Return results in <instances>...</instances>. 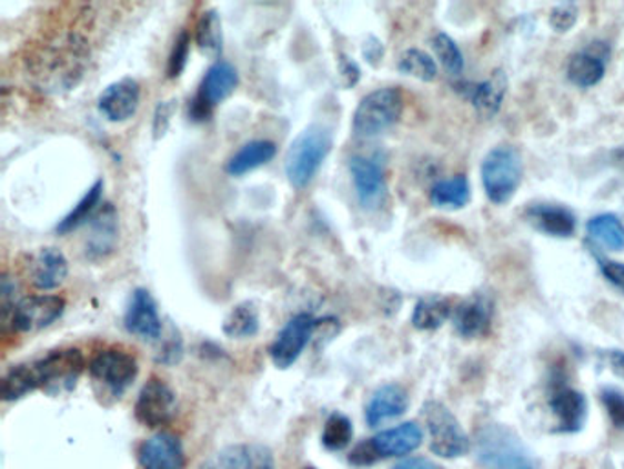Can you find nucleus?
<instances>
[{
	"instance_id": "nucleus-37",
	"label": "nucleus",
	"mask_w": 624,
	"mask_h": 469,
	"mask_svg": "<svg viewBox=\"0 0 624 469\" xmlns=\"http://www.w3.org/2000/svg\"><path fill=\"white\" fill-rule=\"evenodd\" d=\"M19 282L13 277L4 273L0 279V321H2V330H8L10 327L11 316L16 312L17 305L21 302L19 298Z\"/></svg>"
},
{
	"instance_id": "nucleus-24",
	"label": "nucleus",
	"mask_w": 624,
	"mask_h": 469,
	"mask_svg": "<svg viewBox=\"0 0 624 469\" xmlns=\"http://www.w3.org/2000/svg\"><path fill=\"white\" fill-rule=\"evenodd\" d=\"M526 217L536 230L544 231L552 237H558V239L572 237L575 233V228H577L575 214L570 209L561 208V206L536 203V206H531L527 209Z\"/></svg>"
},
{
	"instance_id": "nucleus-28",
	"label": "nucleus",
	"mask_w": 624,
	"mask_h": 469,
	"mask_svg": "<svg viewBox=\"0 0 624 469\" xmlns=\"http://www.w3.org/2000/svg\"><path fill=\"white\" fill-rule=\"evenodd\" d=\"M471 200V186L467 177L456 174V177L440 180L431 189L432 206L440 209H462Z\"/></svg>"
},
{
	"instance_id": "nucleus-30",
	"label": "nucleus",
	"mask_w": 624,
	"mask_h": 469,
	"mask_svg": "<svg viewBox=\"0 0 624 469\" xmlns=\"http://www.w3.org/2000/svg\"><path fill=\"white\" fill-rule=\"evenodd\" d=\"M104 183L103 180H98V182L92 186V188L83 194V199L76 203V208L70 211V213L64 217L58 224L59 234L72 233V231L78 230L81 226L87 224L89 220H92L95 211H98L99 202H101V194H103Z\"/></svg>"
},
{
	"instance_id": "nucleus-14",
	"label": "nucleus",
	"mask_w": 624,
	"mask_h": 469,
	"mask_svg": "<svg viewBox=\"0 0 624 469\" xmlns=\"http://www.w3.org/2000/svg\"><path fill=\"white\" fill-rule=\"evenodd\" d=\"M127 332L143 339V341H157L163 336V323L158 312V305L152 293L145 288H135L132 292L131 302L127 307L123 318Z\"/></svg>"
},
{
	"instance_id": "nucleus-43",
	"label": "nucleus",
	"mask_w": 624,
	"mask_h": 469,
	"mask_svg": "<svg viewBox=\"0 0 624 469\" xmlns=\"http://www.w3.org/2000/svg\"><path fill=\"white\" fill-rule=\"evenodd\" d=\"M339 73H341L346 89L355 87L361 78V70L358 63H355L354 59H350L349 56H344V53L339 56Z\"/></svg>"
},
{
	"instance_id": "nucleus-21",
	"label": "nucleus",
	"mask_w": 624,
	"mask_h": 469,
	"mask_svg": "<svg viewBox=\"0 0 624 469\" xmlns=\"http://www.w3.org/2000/svg\"><path fill=\"white\" fill-rule=\"evenodd\" d=\"M505 90H507V78L502 70H496L485 81L463 83L462 92L467 96L482 118H493V116L499 114L502 101H504Z\"/></svg>"
},
{
	"instance_id": "nucleus-36",
	"label": "nucleus",
	"mask_w": 624,
	"mask_h": 469,
	"mask_svg": "<svg viewBox=\"0 0 624 469\" xmlns=\"http://www.w3.org/2000/svg\"><path fill=\"white\" fill-rule=\"evenodd\" d=\"M432 48H434V53H436V58L440 59V63L443 64V68H445L449 73H453V76L462 73L463 53L453 37L447 36V33H437V36L432 39Z\"/></svg>"
},
{
	"instance_id": "nucleus-49",
	"label": "nucleus",
	"mask_w": 624,
	"mask_h": 469,
	"mask_svg": "<svg viewBox=\"0 0 624 469\" xmlns=\"http://www.w3.org/2000/svg\"><path fill=\"white\" fill-rule=\"evenodd\" d=\"M302 469H315V468H302Z\"/></svg>"
},
{
	"instance_id": "nucleus-20",
	"label": "nucleus",
	"mask_w": 624,
	"mask_h": 469,
	"mask_svg": "<svg viewBox=\"0 0 624 469\" xmlns=\"http://www.w3.org/2000/svg\"><path fill=\"white\" fill-rule=\"evenodd\" d=\"M140 465L143 469H183L182 442L171 433H158L141 443Z\"/></svg>"
},
{
	"instance_id": "nucleus-19",
	"label": "nucleus",
	"mask_w": 624,
	"mask_h": 469,
	"mask_svg": "<svg viewBox=\"0 0 624 469\" xmlns=\"http://www.w3.org/2000/svg\"><path fill=\"white\" fill-rule=\"evenodd\" d=\"M550 407L557 418L558 431L575 433L583 429L588 417V402L583 392L575 391L572 387L557 386L550 397Z\"/></svg>"
},
{
	"instance_id": "nucleus-6",
	"label": "nucleus",
	"mask_w": 624,
	"mask_h": 469,
	"mask_svg": "<svg viewBox=\"0 0 624 469\" xmlns=\"http://www.w3.org/2000/svg\"><path fill=\"white\" fill-rule=\"evenodd\" d=\"M522 182L521 152L513 146L494 147L482 163V183L493 203H507Z\"/></svg>"
},
{
	"instance_id": "nucleus-25",
	"label": "nucleus",
	"mask_w": 624,
	"mask_h": 469,
	"mask_svg": "<svg viewBox=\"0 0 624 469\" xmlns=\"http://www.w3.org/2000/svg\"><path fill=\"white\" fill-rule=\"evenodd\" d=\"M276 154V146L270 140H251L240 147L225 163V172L231 177H244L248 172L270 163Z\"/></svg>"
},
{
	"instance_id": "nucleus-16",
	"label": "nucleus",
	"mask_w": 624,
	"mask_h": 469,
	"mask_svg": "<svg viewBox=\"0 0 624 469\" xmlns=\"http://www.w3.org/2000/svg\"><path fill=\"white\" fill-rule=\"evenodd\" d=\"M140 83L132 78H123L110 83L99 94L98 107L101 114L112 123H123L131 120L140 107Z\"/></svg>"
},
{
	"instance_id": "nucleus-42",
	"label": "nucleus",
	"mask_w": 624,
	"mask_h": 469,
	"mask_svg": "<svg viewBox=\"0 0 624 469\" xmlns=\"http://www.w3.org/2000/svg\"><path fill=\"white\" fill-rule=\"evenodd\" d=\"M182 339L174 335V329H171V336L162 345L158 360L163 361V363H177L182 358Z\"/></svg>"
},
{
	"instance_id": "nucleus-1",
	"label": "nucleus",
	"mask_w": 624,
	"mask_h": 469,
	"mask_svg": "<svg viewBox=\"0 0 624 469\" xmlns=\"http://www.w3.org/2000/svg\"><path fill=\"white\" fill-rule=\"evenodd\" d=\"M84 356L79 349H59L39 360L11 367L2 378V400L17 402L37 389L47 392L72 391L83 375Z\"/></svg>"
},
{
	"instance_id": "nucleus-3",
	"label": "nucleus",
	"mask_w": 624,
	"mask_h": 469,
	"mask_svg": "<svg viewBox=\"0 0 624 469\" xmlns=\"http://www.w3.org/2000/svg\"><path fill=\"white\" fill-rule=\"evenodd\" d=\"M332 147L333 134L329 127L310 126L299 132L284 158L288 182L295 189L308 188L332 152Z\"/></svg>"
},
{
	"instance_id": "nucleus-8",
	"label": "nucleus",
	"mask_w": 624,
	"mask_h": 469,
	"mask_svg": "<svg viewBox=\"0 0 624 469\" xmlns=\"http://www.w3.org/2000/svg\"><path fill=\"white\" fill-rule=\"evenodd\" d=\"M239 87V72L228 61H217L203 76L193 101H189V116L193 121H205L213 114L214 107L224 103Z\"/></svg>"
},
{
	"instance_id": "nucleus-32",
	"label": "nucleus",
	"mask_w": 624,
	"mask_h": 469,
	"mask_svg": "<svg viewBox=\"0 0 624 469\" xmlns=\"http://www.w3.org/2000/svg\"><path fill=\"white\" fill-rule=\"evenodd\" d=\"M590 237L606 246L608 250H624V226L615 214L603 213L593 217L586 224Z\"/></svg>"
},
{
	"instance_id": "nucleus-44",
	"label": "nucleus",
	"mask_w": 624,
	"mask_h": 469,
	"mask_svg": "<svg viewBox=\"0 0 624 469\" xmlns=\"http://www.w3.org/2000/svg\"><path fill=\"white\" fill-rule=\"evenodd\" d=\"M601 271L614 287L624 292V265L617 261H601Z\"/></svg>"
},
{
	"instance_id": "nucleus-13",
	"label": "nucleus",
	"mask_w": 624,
	"mask_h": 469,
	"mask_svg": "<svg viewBox=\"0 0 624 469\" xmlns=\"http://www.w3.org/2000/svg\"><path fill=\"white\" fill-rule=\"evenodd\" d=\"M349 169L361 208L369 209V211L380 209L385 203L386 193H389L383 163L375 158L355 154L350 158Z\"/></svg>"
},
{
	"instance_id": "nucleus-9",
	"label": "nucleus",
	"mask_w": 624,
	"mask_h": 469,
	"mask_svg": "<svg viewBox=\"0 0 624 469\" xmlns=\"http://www.w3.org/2000/svg\"><path fill=\"white\" fill-rule=\"evenodd\" d=\"M89 372L98 386L120 398L134 383L140 372L138 360L123 349L99 350L90 360Z\"/></svg>"
},
{
	"instance_id": "nucleus-34",
	"label": "nucleus",
	"mask_w": 624,
	"mask_h": 469,
	"mask_svg": "<svg viewBox=\"0 0 624 469\" xmlns=\"http://www.w3.org/2000/svg\"><path fill=\"white\" fill-rule=\"evenodd\" d=\"M198 469H253V446H230Z\"/></svg>"
},
{
	"instance_id": "nucleus-15",
	"label": "nucleus",
	"mask_w": 624,
	"mask_h": 469,
	"mask_svg": "<svg viewBox=\"0 0 624 469\" xmlns=\"http://www.w3.org/2000/svg\"><path fill=\"white\" fill-rule=\"evenodd\" d=\"M120 239V219L114 203H103L90 220V233L84 253L90 261H101L112 256Z\"/></svg>"
},
{
	"instance_id": "nucleus-18",
	"label": "nucleus",
	"mask_w": 624,
	"mask_h": 469,
	"mask_svg": "<svg viewBox=\"0 0 624 469\" xmlns=\"http://www.w3.org/2000/svg\"><path fill=\"white\" fill-rule=\"evenodd\" d=\"M423 431L416 422H405L397 428L386 429L383 433L375 435L369 442L375 460L389 457H403L422 446Z\"/></svg>"
},
{
	"instance_id": "nucleus-35",
	"label": "nucleus",
	"mask_w": 624,
	"mask_h": 469,
	"mask_svg": "<svg viewBox=\"0 0 624 469\" xmlns=\"http://www.w3.org/2000/svg\"><path fill=\"white\" fill-rule=\"evenodd\" d=\"M352 438H354V426L350 422V418L341 412L330 415L323 429L324 448L330 451H341L349 448Z\"/></svg>"
},
{
	"instance_id": "nucleus-47",
	"label": "nucleus",
	"mask_w": 624,
	"mask_h": 469,
	"mask_svg": "<svg viewBox=\"0 0 624 469\" xmlns=\"http://www.w3.org/2000/svg\"><path fill=\"white\" fill-rule=\"evenodd\" d=\"M364 56L369 59L370 63L375 64L383 58V44L378 39L370 37L369 42H364Z\"/></svg>"
},
{
	"instance_id": "nucleus-26",
	"label": "nucleus",
	"mask_w": 624,
	"mask_h": 469,
	"mask_svg": "<svg viewBox=\"0 0 624 469\" xmlns=\"http://www.w3.org/2000/svg\"><path fill=\"white\" fill-rule=\"evenodd\" d=\"M604 56L606 53L593 52V48L573 53L567 63V79L581 89H590V87L601 83L604 72H606Z\"/></svg>"
},
{
	"instance_id": "nucleus-23",
	"label": "nucleus",
	"mask_w": 624,
	"mask_h": 469,
	"mask_svg": "<svg viewBox=\"0 0 624 469\" xmlns=\"http://www.w3.org/2000/svg\"><path fill=\"white\" fill-rule=\"evenodd\" d=\"M491 316H493V308L490 299H485L484 296H473L456 308L454 327L463 338H479L490 330Z\"/></svg>"
},
{
	"instance_id": "nucleus-46",
	"label": "nucleus",
	"mask_w": 624,
	"mask_h": 469,
	"mask_svg": "<svg viewBox=\"0 0 624 469\" xmlns=\"http://www.w3.org/2000/svg\"><path fill=\"white\" fill-rule=\"evenodd\" d=\"M394 469H442L434 465L432 460L422 459V457H412V459L401 460L400 465H395Z\"/></svg>"
},
{
	"instance_id": "nucleus-38",
	"label": "nucleus",
	"mask_w": 624,
	"mask_h": 469,
	"mask_svg": "<svg viewBox=\"0 0 624 469\" xmlns=\"http://www.w3.org/2000/svg\"><path fill=\"white\" fill-rule=\"evenodd\" d=\"M189 52H191V37L183 30L172 44L171 53L167 59V78L177 79L182 76L188 67Z\"/></svg>"
},
{
	"instance_id": "nucleus-5",
	"label": "nucleus",
	"mask_w": 624,
	"mask_h": 469,
	"mask_svg": "<svg viewBox=\"0 0 624 469\" xmlns=\"http://www.w3.org/2000/svg\"><path fill=\"white\" fill-rule=\"evenodd\" d=\"M403 114V96L395 87H383L364 96L358 104L352 120L354 134L374 138L389 131Z\"/></svg>"
},
{
	"instance_id": "nucleus-39",
	"label": "nucleus",
	"mask_w": 624,
	"mask_h": 469,
	"mask_svg": "<svg viewBox=\"0 0 624 469\" xmlns=\"http://www.w3.org/2000/svg\"><path fill=\"white\" fill-rule=\"evenodd\" d=\"M601 400L615 428L624 429V392L615 387H604Z\"/></svg>"
},
{
	"instance_id": "nucleus-17",
	"label": "nucleus",
	"mask_w": 624,
	"mask_h": 469,
	"mask_svg": "<svg viewBox=\"0 0 624 469\" xmlns=\"http://www.w3.org/2000/svg\"><path fill=\"white\" fill-rule=\"evenodd\" d=\"M28 277L37 290H56L68 277V261L63 251L53 246L33 251L28 261Z\"/></svg>"
},
{
	"instance_id": "nucleus-12",
	"label": "nucleus",
	"mask_w": 624,
	"mask_h": 469,
	"mask_svg": "<svg viewBox=\"0 0 624 469\" xmlns=\"http://www.w3.org/2000/svg\"><path fill=\"white\" fill-rule=\"evenodd\" d=\"M64 308H67V301L59 296H48V293L28 296L17 305L8 330L32 335V332L48 329L50 325L56 323L63 316Z\"/></svg>"
},
{
	"instance_id": "nucleus-45",
	"label": "nucleus",
	"mask_w": 624,
	"mask_h": 469,
	"mask_svg": "<svg viewBox=\"0 0 624 469\" xmlns=\"http://www.w3.org/2000/svg\"><path fill=\"white\" fill-rule=\"evenodd\" d=\"M606 361L612 372L624 381V350H608Z\"/></svg>"
},
{
	"instance_id": "nucleus-10",
	"label": "nucleus",
	"mask_w": 624,
	"mask_h": 469,
	"mask_svg": "<svg viewBox=\"0 0 624 469\" xmlns=\"http://www.w3.org/2000/svg\"><path fill=\"white\" fill-rule=\"evenodd\" d=\"M319 323L321 321L313 318L312 313L301 312L293 316L271 343L270 356L273 366L276 369H290L301 358Z\"/></svg>"
},
{
	"instance_id": "nucleus-31",
	"label": "nucleus",
	"mask_w": 624,
	"mask_h": 469,
	"mask_svg": "<svg viewBox=\"0 0 624 469\" xmlns=\"http://www.w3.org/2000/svg\"><path fill=\"white\" fill-rule=\"evenodd\" d=\"M449 316H451V302L440 296H431L416 302L412 312V325L417 330H436L447 321Z\"/></svg>"
},
{
	"instance_id": "nucleus-33",
	"label": "nucleus",
	"mask_w": 624,
	"mask_h": 469,
	"mask_svg": "<svg viewBox=\"0 0 624 469\" xmlns=\"http://www.w3.org/2000/svg\"><path fill=\"white\" fill-rule=\"evenodd\" d=\"M397 70L411 78L420 79V81H434L437 76V64L434 59L423 50L417 48H409L405 52L401 53L400 61H397Z\"/></svg>"
},
{
	"instance_id": "nucleus-48",
	"label": "nucleus",
	"mask_w": 624,
	"mask_h": 469,
	"mask_svg": "<svg viewBox=\"0 0 624 469\" xmlns=\"http://www.w3.org/2000/svg\"><path fill=\"white\" fill-rule=\"evenodd\" d=\"M612 158H614L615 166H617V168H620L621 171L624 172V147L615 149V151L612 152Z\"/></svg>"
},
{
	"instance_id": "nucleus-11",
	"label": "nucleus",
	"mask_w": 624,
	"mask_h": 469,
	"mask_svg": "<svg viewBox=\"0 0 624 469\" xmlns=\"http://www.w3.org/2000/svg\"><path fill=\"white\" fill-rule=\"evenodd\" d=\"M177 395L157 376L149 378L145 386L141 387L134 407L135 418L151 429L171 423L172 418L177 417Z\"/></svg>"
},
{
	"instance_id": "nucleus-4",
	"label": "nucleus",
	"mask_w": 624,
	"mask_h": 469,
	"mask_svg": "<svg viewBox=\"0 0 624 469\" xmlns=\"http://www.w3.org/2000/svg\"><path fill=\"white\" fill-rule=\"evenodd\" d=\"M476 459L485 469H535V459L522 438L499 423L480 431Z\"/></svg>"
},
{
	"instance_id": "nucleus-27",
	"label": "nucleus",
	"mask_w": 624,
	"mask_h": 469,
	"mask_svg": "<svg viewBox=\"0 0 624 469\" xmlns=\"http://www.w3.org/2000/svg\"><path fill=\"white\" fill-rule=\"evenodd\" d=\"M194 42L209 58H219L224 50V33L219 11L205 10L194 28Z\"/></svg>"
},
{
	"instance_id": "nucleus-40",
	"label": "nucleus",
	"mask_w": 624,
	"mask_h": 469,
	"mask_svg": "<svg viewBox=\"0 0 624 469\" xmlns=\"http://www.w3.org/2000/svg\"><path fill=\"white\" fill-rule=\"evenodd\" d=\"M577 19V6L572 4V2L555 6L552 13H550V24H552L553 30L558 33L570 32V30L575 27Z\"/></svg>"
},
{
	"instance_id": "nucleus-41",
	"label": "nucleus",
	"mask_w": 624,
	"mask_h": 469,
	"mask_svg": "<svg viewBox=\"0 0 624 469\" xmlns=\"http://www.w3.org/2000/svg\"><path fill=\"white\" fill-rule=\"evenodd\" d=\"M177 112V101H160L157 107V112H154V134L157 138L165 134L167 127L171 123L172 114Z\"/></svg>"
},
{
	"instance_id": "nucleus-22",
	"label": "nucleus",
	"mask_w": 624,
	"mask_h": 469,
	"mask_svg": "<svg viewBox=\"0 0 624 469\" xmlns=\"http://www.w3.org/2000/svg\"><path fill=\"white\" fill-rule=\"evenodd\" d=\"M409 409V395L401 386H383L374 392L366 406V422L370 428H378L381 423L401 417Z\"/></svg>"
},
{
	"instance_id": "nucleus-29",
	"label": "nucleus",
	"mask_w": 624,
	"mask_h": 469,
	"mask_svg": "<svg viewBox=\"0 0 624 469\" xmlns=\"http://www.w3.org/2000/svg\"><path fill=\"white\" fill-rule=\"evenodd\" d=\"M261 318L255 305L250 301L239 302L224 321V335L233 339H248L259 335Z\"/></svg>"
},
{
	"instance_id": "nucleus-7",
	"label": "nucleus",
	"mask_w": 624,
	"mask_h": 469,
	"mask_svg": "<svg viewBox=\"0 0 624 469\" xmlns=\"http://www.w3.org/2000/svg\"><path fill=\"white\" fill-rule=\"evenodd\" d=\"M423 418L431 433L432 453L443 459H456L469 453L471 440L447 407L440 402H427L423 407Z\"/></svg>"
},
{
	"instance_id": "nucleus-2",
	"label": "nucleus",
	"mask_w": 624,
	"mask_h": 469,
	"mask_svg": "<svg viewBox=\"0 0 624 469\" xmlns=\"http://www.w3.org/2000/svg\"><path fill=\"white\" fill-rule=\"evenodd\" d=\"M90 50L84 37L67 33L48 42L33 56L32 73L37 83L48 92L70 90L83 79Z\"/></svg>"
}]
</instances>
